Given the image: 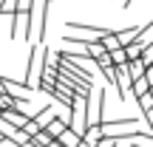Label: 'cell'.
Listing matches in <instances>:
<instances>
[{"label":"cell","mask_w":153,"mask_h":147,"mask_svg":"<svg viewBox=\"0 0 153 147\" xmlns=\"http://www.w3.org/2000/svg\"><path fill=\"white\" fill-rule=\"evenodd\" d=\"M45 45H31V57H28V68H26V79H23V85L28 88V91H37L40 85V74H43V60H45Z\"/></svg>","instance_id":"obj_2"},{"label":"cell","mask_w":153,"mask_h":147,"mask_svg":"<svg viewBox=\"0 0 153 147\" xmlns=\"http://www.w3.org/2000/svg\"><path fill=\"white\" fill-rule=\"evenodd\" d=\"M136 102H139V110H142V119L153 127V91L142 93V96H136Z\"/></svg>","instance_id":"obj_5"},{"label":"cell","mask_w":153,"mask_h":147,"mask_svg":"<svg viewBox=\"0 0 153 147\" xmlns=\"http://www.w3.org/2000/svg\"><path fill=\"white\" fill-rule=\"evenodd\" d=\"M116 40H119V45L125 48V45H131V43H136L139 40V34H142V28H136V26H131V28H116Z\"/></svg>","instance_id":"obj_6"},{"label":"cell","mask_w":153,"mask_h":147,"mask_svg":"<svg viewBox=\"0 0 153 147\" xmlns=\"http://www.w3.org/2000/svg\"><path fill=\"white\" fill-rule=\"evenodd\" d=\"M54 142L62 144V147H79V136H76V133H71V130H62Z\"/></svg>","instance_id":"obj_8"},{"label":"cell","mask_w":153,"mask_h":147,"mask_svg":"<svg viewBox=\"0 0 153 147\" xmlns=\"http://www.w3.org/2000/svg\"><path fill=\"white\" fill-rule=\"evenodd\" d=\"M45 11H48V0H34L31 9L26 11V17H28L26 40L31 45H43V37H45Z\"/></svg>","instance_id":"obj_1"},{"label":"cell","mask_w":153,"mask_h":147,"mask_svg":"<svg viewBox=\"0 0 153 147\" xmlns=\"http://www.w3.org/2000/svg\"><path fill=\"white\" fill-rule=\"evenodd\" d=\"M0 6H3V0H0Z\"/></svg>","instance_id":"obj_11"},{"label":"cell","mask_w":153,"mask_h":147,"mask_svg":"<svg viewBox=\"0 0 153 147\" xmlns=\"http://www.w3.org/2000/svg\"><path fill=\"white\" fill-rule=\"evenodd\" d=\"M48 147H62V144H57V142H51V144H48Z\"/></svg>","instance_id":"obj_9"},{"label":"cell","mask_w":153,"mask_h":147,"mask_svg":"<svg viewBox=\"0 0 153 147\" xmlns=\"http://www.w3.org/2000/svg\"><path fill=\"white\" fill-rule=\"evenodd\" d=\"M105 96H108V88H94V93L85 102V122L88 127H99L102 125V110H105Z\"/></svg>","instance_id":"obj_3"},{"label":"cell","mask_w":153,"mask_h":147,"mask_svg":"<svg viewBox=\"0 0 153 147\" xmlns=\"http://www.w3.org/2000/svg\"><path fill=\"white\" fill-rule=\"evenodd\" d=\"M54 116H57L54 108H43V110H37V113L31 116V122L37 125V130H45V127H48V122L54 119Z\"/></svg>","instance_id":"obj_7"},{"label":"cell","mask_w":153,"mask_h":147,"mask_svg":"<svg viewBox=\"0 0 153 147\" xmlns=\"http://www.w3.org/2000/svg\"><path fill=\"white\" fill-rule=\"evenodd\" d=\"M0 144H3V136H0Z\"/></svg>","instance_id":"obj_10"},{"label":"cell","mask_w":153,"mask_h":147,"mask_svg":"<svg viewBox=\"0 0 153 147\" xmlns=\"http://www.w3.org/2000/svg\"><path fill=\"white\" fill-rule=\"evenodd\" d=\"M48 96L54 99L57 105H62L65 110H71V108H74V102H76V96H74L71 91H68V88H62V85H54V91H51Z\"/></svg>","instance_id":"obj_4"}]
</instances>
